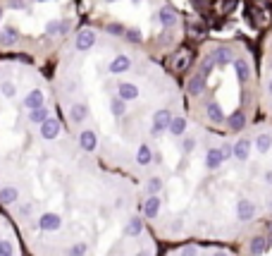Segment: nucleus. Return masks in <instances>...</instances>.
Wrapping results in <instances>:
<instances>
[{
    "label": "nucleus",
    "mask_w": 272,
    "mask_h": 256,
    "mask_svg": "<svg viewBox=\"0 0 272 256\" xmlns=\"http://www.w3.org/2000/svg\"><path fill=\"white\" fill-rule=\"evenodd\" d=\"M213 60H215V65H220V67H225V65H229V62H234L236 58H234L232 53V48H227V46H220L213 50Z\"/></svg>",
    "instance_id": "obj_13"
},
{
    "label": "nucleus",
    "mask_w": 272,
    "mask_h": 256,
    "mask_svg": "<svg viewBox=\"0 0 272 256\" xmlns=\"http://www.w3.org/2000/svg\"><path fill=\"white\" fill-rule=\"evenodd\" d=\"M220 148H222V156H225V161L234 158V144H227V141H225V144H222Z\"/></svg>",
    "instance_id": "obj_36"
},
{
    "label": "nucleus",
    "mask_w": 272,
    "mask_h": 256,
    "mask_svg": "<svg viewBox=\"0 0 272 256\" xmlns=\"http://www.w3.org/2000/svg\"><path fill=\"white\" fill-rule=\"evenodd\" d=\"M263 182H265L267 187H272V168H270V170H265V172H263Z\"/></svg>",
    "instance_id": "obj_40"
},
{
    "label": "nucleus",
    "mask_w": 272,
    "mask_h": 256,
    "mask_svg": "<svg viewBox=\"0 0 272 256\" xmlns=\"http://www.w3.org/2000/svg\"><path fill=\"white\" fill-rule=\"evenodd\" d=\"M12 8H17V10H22V8H24V0H12Z\"/></svg>",
    "instance_id": "obj_43"
},
{
    "label": "nucleus",
    "mask_w": 272,
    "mask_h": 256,
    "mask_svg": "<svg viewBox=\"0 0 272 256\" xmlns=\"http://www.w3.org/2000/svg\"><path fill=\"white\" fill-rule=\"evenodd\" d=\"M232 65H234V72H236V79H239V82H249V79H251L249 60H244V58H236Z\"/></svg>",
    "instance_id": "obj_16"
},
{
    "label": "nucleus",
    "mask_w": 272,
    "mask_h": 256,
    "mask_svg": "<svg viewBox=\"0 0 272 256\" xmlns=\"http://www.w3.org/2000/svg\"><path fill=\"white\" fill-rule=\"evenodd\" d=\"M267 93H270V96H272V79H270V82H267Z\"/></svg>",
    "instance_id": "obj_46"
},
{
    "label": "nucleus",
    "mask_w": 272,
    "mask_h": 256,
    "mask_svg": "<svg viewBox=\"0 0 272 256\" xmlns=\"http://www.w3.org/2000/svg\"><path fill=\"white\" fill-rule=\"evenodd\" d=\"M0 256H15V244L8 240H0Z\"/></svg>",
    "instance_id": "obj_35"
},
{
    "label": "nucleus",
    "mask_w": 272,
    "mask_h": 256,
    "mask_svg": "<svg viewBox=\"0 0 272 256\" xmlns=\"http://www.w3.org/2000/svg\"><path fill=\"white\" fill-rule=\"evenodd\" d=\"M43 103H46V96H43V91H41V89H32V91L26 93V98H24V108L39 110V108H46Z\"/></svg>",
    "instance_id": "obj_6"
},
{
    "label": "nucleus",
    "mask_w": 272,
    "mask_h": 256,
    "mask_svg": "<svg viewBox=\"0 0 272 256\" xmlns=\"http://www.w3.org/2000/svg\"><path fill=\"white\" fill-rule=\"evenodd\" d=\"M19 201V189L17 187H3L0 189V203L3 206H12Z\"/></svg>",
    "instance_id": "obj_17"
},
{
    "label": "nucleus",
    "mask_w": 272,
    "mask_h": 256,
    "mask_svg": "<svg viewBox=\"0 0 272 256\" xmlns=\"http://www.w3.org/2000/svg\"><path fill=\"white\" fill-rule=\"evenodd\" d=\"M67 27H70V22L67 19H55V22H48L46 24V34H65L67 31Z\"/></svg>",
    "instance_id": "obj_26"
},
{
    "label": "nucleus",
    "mask_w": 272,
    "mask_h": 256,
    "mask_svg": "<svg viewBox=\"0 0 272 256\" xmlns=\"http://www.w3.org/2000/svg\"><path fill=\"white\" fill-rule=\"evenodd\" d=\"M234 213H236V220H239V223H251V220L258 216V206L251 201V199H246V196H244V199H239V201H236Z\"/></svg>",
    "instance_id": "obj_2"
},
{
    "label": "nucleus",
    "mask_w": 272,
    "mask_h": 256,
    "mask_svg": "<svg viewBox=\"0 0 272 256\" xmlns=\"http://www.w3.org/2000/svg\"><path fill=\"white\" fill-rule=\"evenodd\" d=\"M253 146H256V144H253L251 139L241 137V139L234 144V158H236V161H241V163H246V161L251 158V148H253Z\"/></svg>",
    "instance_id": "obj_5"
},
{
    "label": "nucleus",
    "mask_w": 272,
    "mask_h": 256,
    "mask_svg": "<svg viewBox=\"0 0 272 256\" xmlns=\"http://www.w3.org/2000/svg\"><path fill=\"white\" fill-rule=\"evenodd\" d=\"M203 89H205V77H203V74H194V77L187 82V91L191 93V96H201Z\"/></svg>",
    "instance_id": "obj_20"
},
{
    "label": "nucleus",
    "mask_w": 272,
    "mask_h": 256,
    "mask_svg": "<svg viewBox=\"0 0 272 256\" xmlns=\"http://www.w3.org/2000/svg\"><path fill=\"white\" fill-rule=\"evenodd\" d=\"M60 130H63L60 120H57V117H50L48 122L41 124V137L50 141V139H55V137H60Z\"/></svg>",
    "instance_id": "obj_8"
},
{
    "label": "nucleus",
    "mask_w": 272,
    "mask_h": 256,
    "mask_svg": "<svg viewBox=\"0 0 272 256\" xmlns=\"http://www.w3.org/2000/svg\"><path fill=\"white\" fill-rule=\"evenodd\" d=\"M227 124H229L232 132H241V130L246 127V115H244V110H234L232 115L227 117Z\"/></svg>",
    "instance_id": "obj_19"
},
{
    "label": "nucleus",
    "mask_w": 272,
    "mask_h": 256,
    "mask_svg": "<svg viewBox=\"0 0 272 256\" xmlns=\"http://www.w3.org/2000/svg\"><path fill=\"white\" fill-rule=\"evenodd\" d=\"M172 120H174V115H172L167 108L156 110V115H153V127H150V137H160L163 132H167Z\"/></svg>",
    "instance_id": "obj_1"
},
{
    "label": "nucleus",
    "mask_w": 272,
    "mask_h": 256,
    "mask_svg": "<svg viewBox=\"0 0 272 256\" xmlns=\"http://www.w3.org/2000/svg\"><path fill=\"white\" fill-rule=\"evenodd\" d=\"M79 146L84 148L86 153L96 151V146H98V134H96L94 130H84V132L79 134Z\"/></svg>",
    "instance_id": "obj_10"
},
{
    "label": "nucleus",
    "mask_w": 272,
    "mask_h": 256,
    "mask_svg": "<svg viewBox=\"0 0 272 256\" xmlns=\"http://www.w3.org/2000/svg\"><path fill=\"white\" fill-rule=\"evenodd\" d=\"M136 163H139V165H148V163H153V148L148 146V144L139 146V151H136Z\"/></svg>",
    "instance_id": "obj_25"
},
{
    "label": "nucleus",
    "mask_w": 272,
    "mask_h": 256,
    "mask_svg": "<svg viewBox=\"0 0 272 256\" xmlns=\"http://www.w3.org/2000/svg\"><path fill=\"white\" fill-rule=\"evenodd\" d=\"M253 144H256L258 153L265 156V153H267V151L272 148V134H270V132H260L256 139H253Z\"/></svg>",
    "instance_id": "obj_21"
},
{
    "label": "nucleus",
    "mask_w": 272,
    "mask_h": 256,
    "mask_svg": "<svg viewBox=\"0 0 272 256\" xmlns=\"http://www.w3.org/2000/svg\"><path fill=\"white\" fill-rule=\"evenodd\" d=\"M179 256H198V249L196 247H184L179 251Z\"/></svg>",
    "instance_id": "obj_38"
},
{
    "label": "nucleus",
    "mask_w": 272,
    "mask_h": 256,
    "mask_svg": "<svg viewBox=\"0 0 272 256\" xmlns=\"http://www.w3.org/2000/svg\"><path fill=\"white\" fill-rule=\"evenodd\" d=\"M213 256H229L227 251H222V249H218V251H213Z\"/></svg>",
    "instance_id": "obj_45"
},
{
    "label": "nucleus",
    "mask_w": 272,
    "mask_h": 256,
    "mask_svg": "<svg viewBox=\"0 0 272 256\" xmlns=\"http://www.w3.org/2000/svg\"><path fill=\"white\" fill-rule=\"evenodd\" d=\"M108 34H112V36H117V34H127V31L122 29L119 24H110V27H108Z\"/></svg>",
    "instance_id": "obj_39"
},
{
    "label": "nucleus",
    "mask_w": 272,
    "mask_h": 256,
    "mask_svg": "<svg viewBox=\"0 0 272 256\" xmlns=\"http://www.w3.org/2000/svg\"><path fill=\"white\" fill-rule=\"evenodd\" d=\"M267 247H270L267 237H265V235H256V237L251 240V256H263L265 251H267Z\"/></svg>",
    "instance_id": "obj_18"
},
{
    "label": "nucleus",
    "mask_w": 272,
    "mask_h": 256,
    "mask_svg": "<svg viewBox=\"0 0 272 256\" xmlns=\"http://www.w3.org/2000/svg\"><path fill=\"white\" fill-rule=\"evenodd\" d=\"M110 110H112V115H115V117H122L127 113V101H122L119 96L110 98Z\"/></svg>",
    "instance_id": "obj_28"
},
{
    "label": "nucleus",
    "mask_w": 272,
    "mask_h": 256,
    "mask_svg": "<svg viewBox=\"0 0 272 256\" xmlns=\"http://www.w3.org/2000/svg\"><path fill=\"white\" fill-rule=\"evenodd\" d=\"M205 117H208L213 124H220V122H225L227 120L218 101H208V106H205Z\"/></svg>",
    "instance_id": "obj_14"
},
{
    "label": "nucleus",
    "mask_w": 272,
    "mask_h": 256,
    "mask_svg": "<svg viewBox=\"0 0 272 256\" xmlns=\"http://www.w3.org/2000/svg\"><path fill=\"white\" fill-rule=\"evenodd\" d=\"M127 41H132V43H141L143 41V34H141V29H136V27H132V29H127Z\"/></svg>",
    "instance_id": "obj_32"
},
{
    "label": "nucleus",
    "mask_w": 272,
    "mask_h": 256,
    "mask_svg": "<svg viewBox=\"0 0 272 256\" xmlns=\"http://www.w3.org/2000/svg\"><path fill=\"white\" fill-rule=\"evenodd\" d=\"M117 96L127 103L136 101V98H139V86L132 84V82H119V86H117Z\"/></svg>",
    "instance_id": "obj_7"
},
{
    "label": "nucleus",
    "mask_w": 272,
    "mask_h": 256,
    "mask_svg": "<svg viewBox=\"0 0 272 256\" xmlns=\"http://www.w3.org/2000/svg\"><path fill=\"white\" fill-rule=\"evenodd\" d=\"M146 189H148V194H158V192L163 189V180H160V177H150L146 182Z\"/></svg>",
    "instance_id": "obj_31"
},
{
    "label": "nucleus",
    "mask_w": 272,
    "mask_h": 256,
    "mask_svg": "<svg viewBox=\"0 0 272 256\" xmlns=\"http://www.w3.org/2000/svg\"><path fill=\"white\" fill-rule=\"evenodd\" d=\"M132 3H134V5H141V0H132Z\"/></svg>",
    "instance_id": "obj_47"
},
{
    "label": "nucleus",
    "mask_w": 272,
    "mask_h": 256,
    "mask_svg": "<svg viewBox=\"0 0 272 256\" xmlns=\"http://www.w3.org/2000/svg\"><path fill=\"white\" fill-rule=\"evenodd\" d=\"M194 146H196V139H194V137H187V139H184V144H182V148H184L187 153H191V151H194Z\"/></svg>",
    "instance_id": "obj_37"
},
{
    "label": "nucleus",
    "mask_w": 272,
    "mask_h": 256,
    "mask_svg": "<svg viewBox=\"0 0 272 256\" xmlns=\"http://www.w3.org/2000/svg\"><path fill=\"white\" fill-rule=\"evenodd\" d=\"M213 67H215V60H213V55H210V58H205V60L201 62V74L208 79L210 72H213Z\"/></svg>",
    "instance_id": "obj_34"
},
{
    "label": "nucleus",
    "mask_w": 272,
    "mask_h": 256,
    "mask_svg": "<svg viewBox=\"0 0 272 256\" xmlns=\"http://www.w3.org/2000/svg\"><path fill=\"white\" fill-rule=\"evenodd\" d=\"M60 225H63V218H60V213H53V211H48V213H41L39 227L43 230V233H55V230H57Z\"/></svg>",
    "instance_id": "obj_3"
},
{
    "label": "nucleus",
    "mask_w": 272,
    "mask_h": 256,
    "mask_svg": "<svg viewBox=\"0 0 272 256\" xmlns=\"http://www.w3.org/2000/svg\"><path fill=\"white\" fill-rule=\"evenodd\" d=\"M136 256H150V251H148V249L143 247V249H139V254H136Z\"/></svg>",
    "instance_id": "obj_44"
},
{
    "label": "nucleus",
    "mask_w": 272,
    "mask_h": 256,
    "mask_svg": "<svg viewBox=\"0 0 272 256\" xmlns=\"http://www.w3.org/2000/svg\"><path fill=\"white\" fill-rule=\"evenodd\" d=\"M222 163H225L222 148H208V151H205V168H208V170H218Z\"/></svg>",
    "instance_id": "obj_11"
},
{
    "label": "nucleus",
    "mask_w": 272,
    "mask_h": 256,
    "mask_svg": "<svg viewBox=\"0 0 272 256\" xmlns=\"http://www.w3.org/2000/svg\"><path fill=\"white\" fill-rule=\"evenodd\" d=\"M158 22L163 24L165 29H172V27L179 22V17H177V12H174V8L163 5V8H160V12H158Z\"/></svg>",
    "instance_id": "obj_9"
},
{
    "label": "nucleus",
    "mask_w": 272,
    "mask_h": 256,
    "mask_svg": "<svg viewBox=\"0 0 272 256\" xmlns=\"http://www.w3.org/2000/svg\"><path fill=\"white\" fill-rule=\"evenodd\" d=\"M129 67H132V58H129V55H117L115 60H110V65H108L110 74H122V72H127Z\"/></svg>",
    "instance_id": "obj_12"
},
{
    "label": "nucleus",
    "mask_w": 272,
    "mask_h": 256,
    "mask_svg": "<svg viewBox=\"0 0 272 256\" xmlns=\"http://www.w3.org/2000/svg\"><path fill=\"white\" fill-rule=\"evenodd\" d=\"M50 120V113H48V108H39V110H29V122L32 124H43Z\"/></svg>",
    "instance_id": "obj_24"
},
{
    "label": "nucleus",
    "mask_w": 272,
    "mask_h": 256,
    "mask_svg": "<svg viewBox=\"0 0 272 256\" xmlns=\"http://www.w3.org/2000/svg\"><path fill=\"white\" fill-rule=\"evenodd\" d=\"M141 230H143V220L139 216H132L129 218V223L125 225V235L127 237H139Z\"/></svg>",
    "instance_id": "obj_23"
},
{
    "label": "nucleus",
    "mask_w": 272,
    "mask_h": 256,
    "mask_svg": "<svg viewBox=\"0 0 272 256\" xmlns=\"http://www.w3.org/2000/svg\"><path fill=\"white\" fill-rule=\"evenodd\" d=\"M0 91H3V96H5V98H15L17 86L12 84V82H3V84H0Z\"/></svg>",
    "instance_id": "obj_33"
},
{
    "label": "nucleus",
    "mask_w": 272,
    "mask_h": 256,
    "mask_svg": "<svg viewBox=\"0 0 272 256\" xmlns=\"http://www.w3.org/2000/svg\"><path fill=\"white\" fill-rule=\"evenodd\" d=\"M184 132H187V117L177 115L174 120H172V124H170V134H174V137H182Z\"/></svg>",
    "instance_id": "obj_27"
},
{
    "label": "nucleus",
    "mask_w": 272,
    "mask_h": 256,
    "mask_svg": "<svg viewBox=\"0 0 272 256\" xmlns=\"http://www.w3.org/2000/svg\"><path fill=\"white\" fill-rule=\"evenodd\" d=\"M270 70H272V58H270Z\"/></svg>",
    "instance_id": "obj_50"
},
{
    "label": "nucleus",
    "mask_w": 272,
    "mask_h": 256,
    "mask_svg": "<svg viewBox=\"0 0 272 256\" xmlns=\"http://www.w3.org/2000/svg\"><path fill=\"white\" fill-rule=\"evenodd\" d=\"M184 65H189V60L184 58V55H182V58L177 60V70H184Z\"/></svg>",
    "instance_id": "obj_42"
},
{
    "label": "nucleus",
    "mask_w": 272,
    "mask_h": 256,
    "mask_svg": "<svg viewBox=\"0 0 272 256\" xmlns=\"http://www.w3.org/2000/svg\"><path fill=\"white\" fill-rule=\"evenodd\" d=\"M86 251H88V244H86V242H77V244L70 247L67 256H86Z\"/></svg>",
    "instance_id": "obj_30"
},
{
    "label": "nucleus",
    "mask_w": 272,
    "mask_h": 256,
    "mask_svg": "<svg viewBox=\"0 0 272 256\" xmlns=\"http://www.w3.org/2000/svg\"><path fill=\"white\" fill-rule=\"evenodd\" d=\"M15 39H17V29H15V27H8V29H5V34L0 36V43H3V46H12V43H15Z\"/></svg>",
    "instance_id": "obj_29"
},
{
    "label": "nucleus",
    "mask_w": 272,
    "mask_h": 256,
    "mask_svg": "<svg viewBox=\"0 0 272 256\" xmlns=\"http://www.w3.org/2000/svg\"><path fill=\"white\" fill-rule=\"evenodd\" d=\"M96 46V31L94 29H81L74 39V48L77 50H91Z\"/></svg>",
    "instance_id": "obj_4"
},
{
    "label": "nucleus",
    "mask_w": 272,
    "mask_h": 256,
    "mask_svg": "<svg viewBox=\"0 0 272 256\" xmlns=\"http://www.w3.org/2000/svg\"><path fill=\"white\" fill-rule=\"evenodd\" d=\"M86 117H88V108H86V103H72L70 106V120L72 122H84Z\"/></svg>",
    "instance_id": "obj_22"
},
{
    "label": "nucleus",
    "mask_w": 272,
    "mask_h": 256,
    "mask_svg": "<svg viewBox=\"0 0 272 256\" xmlns=\"http://www.w3.org/2000/svg\"><path fill=\"white\" fill-rule=\"evenodd\" d=\"M32 209H34L32 203H24L22 209H19V216H24V218H26V216H29V213H32Z\"/></svg>",
    "instance_id": "obj_41"
},
{
    "label": "nucleus",
    "mask_w": 272,
    "mask_h": 256,
    "mask_svg": "<svg viewBox=\"0 0 272 256\" xmlns=\"http://www.w3.org/2000/svg\"><path fill=\"white\" fill-rule=\"evenodd\" d=\"M160 196L158 194H148L146 203H143V213H146V218H158V213H160Z\"/></svg>",
    "instance_id": "obj_15"
},
{
    "label": "nucleus",
    "mask_w": 272,
    "mask_h": 256,
    "mask_svg": "<svg viewBox=\"0 0 272 256\" xmlns=\"http://www.w3.org/2000/svg\"><path fill=\"white\" fill-rule=\"evenodd\" d=\"M0 19H3V8H0Z\"/></svg>",
    "instance_id": "obj_49"
},
{
    "label": "nucleus",
    "mask_w": 272,
    "mask_h": 256,
    "mask_svg": "<svg viewBox=\"0 0 272 256\" xmlns=\"http://www.w3.org/2000/svg\"><path fill=\"white\" fill-rule=\"evenodd\" d=\"M105 3H119V0H105Z\"/></svg>",
    "instance_id": "obj_48"
}]
</instances>
